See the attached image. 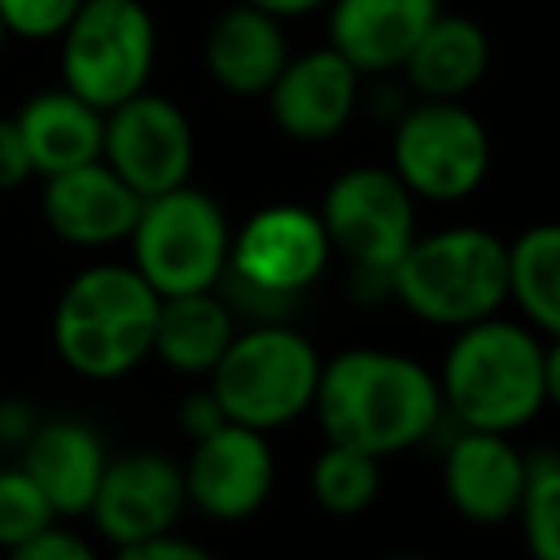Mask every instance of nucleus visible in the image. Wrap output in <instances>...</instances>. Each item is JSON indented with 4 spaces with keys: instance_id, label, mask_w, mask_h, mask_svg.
I'll use <instances>...</instances> for the list:
<instances>
[{
    "instance_id": "nucleus-28",
    "label": "nucleus",
    "mask_w": 560,
    "mask_h": 560,
    "mask_svg": "<svg viewBox=\"0 0 560 560\" xmlns=\"http://www.w3.org/2000/svg\"><path fill=\"white\" fill-rule=\"evenodd\" d=\"M13 556H18V560H92V547H88L79 534L61 529V525H44V529L31 534Z\"/></svg>"
},
{
    "instance_id": "nucleus-12",
    "label": "nucleus",
    "mask_w": 560,
    "mask_h": 560,
    "mask_svg": "<svg viewBox=\"0 0 560 560\" xmlns=\"http://www.w3.org/2000/svg\"><path fill=\"white\" fill-rule=\"evenodd\" d=\"M184 494L214 521H245L254 516L276 481L267 433L245 429L236 420L214 424L210 433L192 438V455L179 468Z\"/></svg>"
},
{
    "instance_id": "nucleus-20",
    "label": "nucleus",
    "mask_w": 560,
    "mask_h": 560,
    "mask_svg": "<svg viewBox=\"0 0 560 560\" xmlns=\"http://www.w3.org/2000/svg\"><path fill=\"white\" fill-rule=\"evenodd\" d=\"M490 66V39L472 18L433 13V22L420 31L411 52L402 57V79L424 101H459L468 88L481 83Z\"/></svg>"
},
{
    "instance_id": "nucleus-29",
    "label": "nucleus",
    "mask_w": 560,
    "mask_h": 560,
    "mask_svg": "<svg viewBox=\"0 0 560 560\" xmlns=\"http://www.w3.org/2000/svg\"><path fill=\"white\" fill-rule=\"evenodd\" d=\"M31 175H35V166H31V153L22 144L18 122L13 118H0V192L22 188Z\"/></svg>"
},
{
    "instance_id": "nucleus-25",
    "label": "nucleus",
    "mask_w": 560,
    "mask_h": 560,
    "mask_svg": "<svg viewBox=\"0 0 560 560\" xmlns=\"http://www.w3.org/2000/svg\"><path fill=\"white\" fill-rule=\"evenodd\" d=\"M525 542L538 560H560V455L538 446L525 455V486L516 499Z\"/></svg>"
},
{
    "instance_id": "nucleus-32",
    "label": "nucleus",
    "mask_w": 560,
    "mask_h": 560,
    "mask_svg": "<svg viewBox=\"0 0 560 560\" xmlns=\"http://www.w3.org/2000/svg\"><path fill=\"white\" fill-rule=\"evenodd\" d=\"M35 429V411L26 402H0V438L4 442H26V433Z\"/></svg>"
},
{
    "instance_id": "nucleus-26",
    "label": "nucleus",
    "mask_w": 560,
    "mask_h": 560,
    "mask_svg": "<svg viewBox=\"0 0 560 560\" xmlns=\"http://www.w3.org/2000/svg\"><path fill=\"white\" fill-rule=\"evenodd\" d=\"M52 521H57V512L44 499V490L31 481V472L22 464L4 468L0 472V547L18 551L31 534H39Z\"/></svg>"
},
{
    "instance_id": "nucleus-16",
    "label": "nucleus",
    "mask_w": 560,
    "mask_h": 560,
    "mask_svg": "<svg viewBox=\"0 0 560 560\" xmlns=\"http://www.w3.org/2000/svg\"><path fill=\"white\" fill-rule=\"evenodd\" d=\"M136 210H140V197L101 158L44 175V219L70 245L127 241Z\"/></svg>"
},
{
    "instance_id": "nucleus-6",
    "label": "nucleus",
    "mask_w": 560,
    "mask_h": 560,
    "mask_svg": "<svg viewBox=\"0 0 560 560\" xmlns=\"http://www.w3.org/2000/svg\"><path fill=\"white\" fill-rule=\"evenodd\" d=\"M228 241L232 232L219 201L188 184L140 197L127 232L131 267L153 284L158 298L214 289L228 267Z\"/></svg>"
},
{
    "instance_id": "nucleus-27",
    "label": "nucleus",
    "mask_w": 560,
    "mask_h": 560,
    "mask_svg": "<svg viewBox=\"0 0 560 560\" xmlns=\"http://www.w3.org/2000/svg\"><path fill=\"white\" fill-rule=\"evenodd\" d=\"M83 0H0V18L9 35L22 39H52L66 31V22L79 13Z\"/></svg>"
},
{
    "instance_id": "nucleus-2",
    "label": "nucleus",
    "mask_w": 560,
    "mask_h": 560,
    "mask_svg": "<svg viewBox=\"0 0 560 560\" xmlns=\"http://www.w3.org/2000/svg\"><path fill=\"white\" fill-rule=\"evenodd\" d=\"M324 438L359 446L368 455H394L416 446L442 420L438 376L398 350H341L319 363L311 398Z\"/></svg>"
},
{
    "instance_id": "nucleus-5",
    "label": "nucleus",
    "mask_w": 560,
    "mask_h": 560,
    "mask_svg": "<svg viewBox=\"0 0 560 560\" xmlns=\"http://www.w3.org/2000/svg\"><path fill=\"white\" fill-rule=\"evenodd\" d=\"M315 346L276 319H262L245 332H232L228 350L210 368V394L228 420L271 433L311 411L319 381Z\"/></svg>"
},
{
    "instance_id": "nucleus-9",
    "label": "nucleus",
    "mask_w": 560,
    "mask_h": 560,
    "mask_svg": "<svg viewBox=\"0 0 560 560\" xmlns=\"http://www.w3.org/2000/svg\"><path fill=\"white\" fill-rule=\"evenodd\" d=\"M411 197L459 201L490 171V131L481 118L455 101H424L398 118L394 166Z\"/></svg>"
},
{
    "instance_id": "nucleus-33",
    "label": "nucleus",
    "mask_w": 560,
    "mask_h": 560,
    "mask_svg": "<svg viewBox=\"0 0 560 560\" xmlns=\"http://www.w3.org/2000/svg\"><path fill=\"white\" fill-rule=\"evenodd\" d=\"M245 4H254V9H262V13H271V18H302V13H315V9H324L328 0H245Z\"/></svg>"
},
{
    "instance_id": "nucleus-31",
    "label": "nucleus",
    "mask_w": 560,
    "mask_h": 560,
    "mask_svg": "<svg viewBox=\"0 0 560 560\" xmlns=\"http://www.w3.org/2000/svg\"><path fill=\"white\" fill-rule=\"evenodd\" d=\"M179 416H184V429H188L192 438H201V433H210L214 424H223V420H228V416H223V407L214 402V394H210V389H201V394L184 398Z\"/></svg>"
},
{
    "instance_id": "nucleus-17",
    "label": "nucleus",
    "mask_w": 560,
    "mask_h": 560,
    "mask_svg": "<svg viewBox=\"0 0 560 560\" xmlns=\"http://www.w3.org/2000/svg\"><path fill=\"white\" fill-rule=\"evenodd\" d=\"M324 9L328 48H337L359 74H389L433 22L438 0H328Z\"/></svg>"
},
{
    "instance_id": "nucleus-19",
    "label": "nucleus",
    "mask_w": 560,
    "mask_h": 560,
    "mask_svg": "<svg viewBox=\"0 0 560 560\" xmlns=\"http://www.w3.org/2000/svg\"><path fill=\"white\" fill-rule=\"evenodd\" d=\"M22 446H26L22 468L44 490L52 512L57 516L88 512L96 481H101V468H105L101 438L79 420H48V424H35Z\"/></svg>"
},
{
    "instance_id": "nucleus-15",
    "label": "nucleus",
    "mask_w": 560,
    "mask_h": 560,
    "mask_svg": "<svg viewBox=\"0 0 560 560\" xmlns=\"http://www.w3.org/2000/svg\"><path fill=\"white\" fill-rule=\"evenodd\" d=\"M525 486V455L494 429H459L442 455V490L451 508L477 525H499L516 516Z\"/></svg>"
},
{
    "instance_id": "nucleus-10",
    "label": "nucleus",
    "mask_w": 560,
    "mask_h": 560,
    "mask_svg": "<svg viewBox=\"0 0 560 560\" xmlns=\"http://www.w3.org/2000/svg\"><path fill=\"white\" fill-rule=\"evenodd\" d=\"M328 245L341 249L359 271H385L416 236V197L385 166H346L319 201Z\"/></svg>"
},
{
    "instance_id": "nucleus-22",
    "label": "nucleus",
    "mask_w": 560,
    "mask_h": 560,
    "mask_svg": "<svg viewBox=\"0 0 560 560\" xmlns=\"http://www.w3.org/2000/svg\"><path fill=\"white\" fill-rule=\"evenodd\" d=\"M232 302L219 298L214 289H197V293H171L158 302V324H153V350L166 368L201 376L219 363V354L228 350L236 319H232Z\"/></svg>"
},
{
    "instance_id": "nucleus-14",
    "label": "nucleus",
    "mask_w": 560,
    "mask_h": 560,
    "mask_svg": "<svg viewBox=\"0 0 560 560\" xmlns=\"http://www.w3.org/2000/svg\"><path fill=\"white\" fill-rule=\"evenodd\" d=\"M359 105V70L337 48H315L289 57L267 88L271 122L293 140L337 136Z\"/></svg>"
},
{
    "instance_id": "nucleus-30",
    "label": "nucleus",
    "mask_w": 560,
    "mask_h": 560,
    "mask_svg": "<svg viewBox=\"0 0 560 560\" xmlns=\"http://www.w3.org/2000/svg\"><path fill=\"white\" fill-rule=\"evenodd\" d=\"M122 560H210L206 547L188 542V538H175V529H162V534H149L131 547L118 551Z\"/></svg>"
},
{
    "instance_id": "nucleus-23",
    "label": "nucleus",
    "mask_w": 560,
    "mask_h": 560,
    "mask_svg": "<svg viewBox=\"0 0 560 560\" xmlns=\"http://www.w3.org/2000/svg\"><path fill=\"white\" fill-rule=\"evenodd\" d=\"M508 298L542 337L560 332V228L534 223L508 245Z\"/></svg>"
},
{
    "instance_id": "nucleus-13",
    "label": "nucleus",
    "mask_w": 560,
    "mask_h": 560,
    "mask_svg": "<svg viewBox=\"0 0 560 560\" xmlns=\"http://www.w3.org/2000/svg\"><path fill=\"white\" fill-rule=\"evenodd\" d=\"M184 503H188L184 472L158 451H131V455L105 459L88 512L96 529L122 551L149 534L175 529Z\"/></svg>"
},
{
    "instance_id": "nucleus-8",
    "label": "nucleus",
    "mask_w": 560,
    "mask_h": 560,
    "mask_svg": "<svg viewBox=\"0 0 560 560\" xmlns=\"http://www.w3.org/2000/svg\"><path fill=\"white\" fill-rule=\"evenodd\" d=\"M328 232L311 206L276 201L245 219V228L228 241V267L232 289L245 293L258 306H289L306 284L319 280L328 267Z\"/></svg>"
},
{
    "instance_id": "nucleus-4",
    "label": "nucleus",
    "mask_w": 560,
    "mask_h": 560,
    "mask_svg": "<svg viewBox=\"0 0 560 560\" xmlns=\"http://www.w3.org/2000/svg\"><path fill=\"white\" fill-rule=\"evenodd\" d=\"M389 293L424 324L464 328L508 302V245L486 228L411 236L389 267Z\"/></svg>"
},
{
    "instance_id": "nucleus-34",
    "label": "nucleus",
    "mask_w": 560,
    "mask_h": 560,
    "mask_svg": "<svg viewBox=\"0 0 560 560\" xmlns=\"http://www.w3.org/2000/svg\"><path fill=\"white\" fill-rule=\"evenodd\" d=\"M4 39H9V26H4V18H0V52H4Z\"/></svg>"
},
{
    "instance_id": "nucleus-18",
    "label": "nucleus",
    "mask_w": 560,
    "mask_h": 560,
    "mask_svg": "<svg viewBox=\"0 0 560 560\" xmlns=\"http://www.w3.org/2000/svg\"><path fill=\"white\" fill-rule=\"evenodd\" d=\"M284 61H289V44L280 35V18L245 0L223 9L206 35V70L219 88L236 96L267 92Z\"/></svg>"
},
{
    "instance_id": "nucleus-24",
    "label": "nucleus",
    "mask_w": 560,
    "mask_h": 560,
    "mask_svg": "<svg viewBox=\"0 0 560 560\" xmlns=\"http://www.w3.org/2000/svg\"><path fill=\"white\" fill-rule=\"evenodd\" d=\"M311 494L332 516H354L381 494V455L328 442L311 464Z\"/></svg>"
},
{
    "instance_id": "nucleus-11",
    "label": "nucleus",
    "mask_w": 560,
    "mask_h": 560,
    "mask_svg": "<svg viewBox=\"0 0 560 560\" xmlns=\"http://www.w3.org/2000/svg\"><path fill=\"white\" fill-rule=\"evenodd\" d=\"M101 162L136 192L153 197L175 184H188L192 171V127L184 109L158 92H131L105 109Z\"/></svg>"
},
{
    "instance_id": "nucleus-1",
    "label": "nucleus",
    "mask_w": 560,
    "mask_h": 560,
    "mask_svg": "<svg viewBox=\"0 0 560 560\" xmlns=\"http://www.w3.org/2000/svg\"><path fill=\"white\" fill-rule=\"evenodd\" d=\"M438 394L459 429L516 433L560 398V346L516 319H472L455 328L438 372Z\"/></svg>"
},
{
    "instance_id": "nucleus-3",
    "label": "nucleus",
    "mask_w": 560,
    "mask_h": 560,
    "mask_svg": "<svg viewBox=\"0 0 560 560\" xmlns=\"http://www.w3.org/2000/svg\"><path fill=\"white\" fill-rule=\"evenodd\" d=\"M158 302L162 298L136 267L122 262L83 267L52 306L57 359L88 381L127 376L153 350Z\"/></svg>"
},
{
    "instance_id": "nucleus-7",
    "label": "nucleus",
    "mask_w": 560,
    "mask_h": 560,
    "mask_svg": "<svg viewBox=\"0 0 560 560\" xmlns=\"http://www.w3.org/2000/svg\"><path fill=\"white\" fill-rule=\"evenodd\" d=\"M153 18L140 0H83L61 31V83L101 114L153 74Z\"/></svg>"
},
{
    "instance_id": "nucleus-21",
    "label": "nucleus",
    "mask_w": 560,
    "mask_h": 560,
    "mask_svg": "<svg viewBox=\"0 0 560 560\" xmlns=\"http://www.w3.org/2000/svg\"><path fill=\"white\" fill-rule=\"evenodd\" d=\"M13 122L22 131V144L31 153V166L39 175H52V171H66V166H79V162L101 158L105 114L96 105H88L83 96H74L66 83L61 88H48V92H35L18 109Z\"/></svg>"
}]
</instances>
